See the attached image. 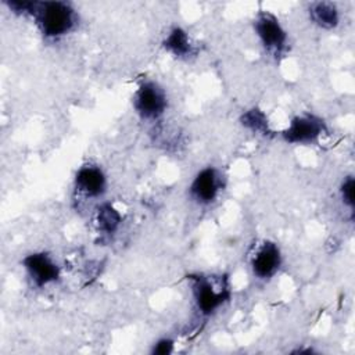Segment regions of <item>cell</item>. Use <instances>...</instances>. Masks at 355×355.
<instances>
[{
	"label": "cell",
	"instance_id": "5bb4252c",
	"mask_svg": "<svg viewBox=\"0 0 355 355\" xmlns=\"http://www.w3.org/2000/svg\"><path fill=\"white\" fill-rule=\"evenodd\" d=\"M341 197L345 205L349 208L354 207V179L351 176L347 178L341 186Z\"/></svg>",
	"mask_w": 355,
	"mask_h": 355
},
{
	"label": "cell",
	"instance_id": "7a4b0ae2",
	"mask_svg": "<svg viewBox=\"0 0 355 355\" xmlns=\"http://www.w3.org/2000/svg\"><path fill=\"white\" fill-rule=\"evenodd\" d=\"M229 298L227 286L222 280L209 277L197 279L194 286V300L202 315H211Z\"/></svg>",
	"mask_w": 355,
	"mask_h": 355
},
{
	"label": "cell",
	"instance_id": "9a60e30c",
	"mask_svg": "<svg viewBox=\"0 0 355 355\" xmlns=\"http://www.w3.org/2000/svg\"><path fill=\"white\" fill-rule=\"evenodd\" d=\"M172 351V341L169 340H162L159 341L155 347H154V354H161V355H165V354H169Z\"/></svg>",
	"mask_w": 355,
	"mask_h": 355
},
{
	"label": "cell",
	"instance_id": "52a82bcc",
	"mask_svg": "<svg viewBox=\"0 0 355 355\" xmlns=\"http://www.w3.org/2000/svg\"><path fill=\"white\" fill-rule=\"evenodd\" d=\"M323 129V122L313 115L297 116L284 132V139L290 143H311L322 135Z\"/></svg>",
	"mask_w": 355,
	"mask_h": 355
},
{
	"label": "cell",
	"instance_id": "30bf717a",
	"mask_svg": "<svg viewBox=\"0 0 355 355\" xmlns=\"http://www.w3.org/2000/svg\"><path fill=\"white\" fill-rule=\"evenodd\" d=\"M311 18L323 28H333L338 22V12L331 3H316L311 8Z\"/></svg>",
	"mask_w": 355,
	"mask_h": 355
},
{
	"label": "cell",
	"instance_id": "4fadbf2b",
	"mask_svg": "<svg viewBox=\"0 0 355 355\" xmlns=\"http://www.w3.org/2000/svg\"><path fill=\"white\" fill-rule=\"evenodd\" d=\"M244 123L247 126H250L252 130H263L266 128V121L265 116L258 112V111H251L248 114H245L244 116Z\"/></svg>",
	"mask_w": 355,
	"mask_h": 355
},
{
	"label": "cell",
	"instance_id": "5b68a950",
	"mask_svg": "<svg viewBox=\"0 0 355 355\" xmlns=\"http://www.w3.org/2000/svg\"><path fill=\"white\" fill-rule=\"evenodd\" d=\"M220 176L216 169L205 168L197 173L190 186L191 197L200 204L212 202L220 190Z\"/></svg>",
	"mask_w": 355,
	"mask_h": 355
},
{
	"label": "cell",
	"instance_id": "6da1fadb",
	"mask_svg": "<svg viewBox=\"0 0 355 355\" xmlns=\"http://www.w3.org/2000/svg\"><path fill=\"white\" fill-rule=\"evenodd\" d=\"M25 11H33L42 33L51 39L67 35L76 21L75 11L69 4L62 1L28 3Z\"/></svg>",
	"mask_w": 355,
	"mask_h": 355
},
{
	"label": "cell",
	"instance_id": "3957f363",
	"mask_svg": "<svg viewBox=\"0 0 355 355\" xmlns=\"http://www.w3.org/2000/svg\"><path fill=\"white\" fill-rule=\"evenodd\" d=\"M135 108L143 118L154 119L165 111L166 96L155 83L146 82L135 94Z\"/></svg>",
	"mask_w": 355,
	"mask_h": 355
},
{
	"label": "cell",
	"instance_id": "9c48e42d",
	"mask_svg": "<svg viewBox=\"0 0 355 355\" xmlns=\"http://www.w3.org/2000/svg\"><path fill=\"white\" fill-rule=\"evenodd\" d=\"M76 190L86 197H98L105 190V176L97 166H82L75 178Z\"/></svg>",
	"mask_w": 355,
	"mask_h": 355
},
{
	"label": "cell",
	"instance_id": "8fae6325",
	"mask_svg": "<svg viewBox=\"0 0 355 355\" xmlns=\"http://www.w3.org/2000/svg\"><path fill=\"white\" fill-rule=\"evenodd\" d=\"M165 47L175 55H186L191 51V44L189 42L187 33L180 28H175L165 40Z\"/></svg>",
	"mask_w": 355,
	"mask_h": 355
},
{
	"label": "cell",
	"instance_id": "8992f818",
	"mask_svg": "<svg viewBox=\"0 0 355 355\" xmlns=\"http://www.w3.org/2000/svg\"><path fill=\"white\" fill-rule=\"evenodd\" d=\"M24 266L37 287H43L51 282H55L58 277V266L49 255L43 252L28 255L24 259Z\"/></svg>",
	"mask_w": 355,
	"mask_h": 355
},
{
	"label": "cell",
	"instance_id": "277c9868",
	"mask_svg": "<svg viewBox=\"0 0 355 355\" xmlns=\"http://www.w3.org/2000/svg\"><path fill=\"white\" fill-rule=\"evenodd\" d=\"M255 31H257V35L259 36L262 44L269 51L280 53V50L284 47L286 32L273 15H270L268 12L259 14L255 21Z\"/></svg>",
	"mask_w": 355,
	"mask_h": 355
},
{
	"label": "cell",
	"instance_id": "ba28073f",
	"mask_svg": "<svg viewBox=\"0 0 355 355\" xmlns=\"http://www.w3.org/2000/svg\"><path fill=\"white\" fill-rule=\"evenodd\" d=\"M280 261L282 258L277 245L266 241L261 244V247L255 251L251 259V268L257 277L269 279L277 272Z\"/></svg>",
	"mask_w": 355,
	"mask_h": 355
},
{
	"label": "cell",
	"instance_id": "7c38bea8",
	"mask_svg": "<svg viewBox=\"0 0 355 355\" xmlns=\"http://www.w3.org/2000/svg\"><path fill=\"white\" fill-rule=\"evenodd\" d=\"M97 222H98V227L104 232V233H114L116 230V227L119 226L121 222V215L110 205H104L98 209L97 214Z\"/></svg>",
	"mask_w": 355,
	"mask_h": 355
}]
</instances>
